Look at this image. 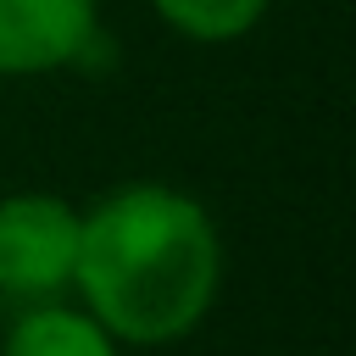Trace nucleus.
Listing matches in <instances>:
<instances>
[{
    "instance_id": "f257e3e1",
    "label": "nucleus",
    "mask_w": 356,
    "mask_h": 356,
    "mask_svg": "<svg viewBox=\"0 0 356 356\" xmlns=\"http://www.w3.org/2000/svg\"><path fill=\"white\" fill-rule=\"evenodd\" d=\"M222 284V239L206 206L167 184L111 189L83 211L72 289L83 312L128 345L189 334Z\"/></svg>"
},
{
    "instance_id": "20e7f679",
    "label": "nucleus",
    "mask_w": 356,
    "mask_h": 356,
    "mask_svg": "<svg viewBox=\"0 0 356 356\" xmlns=\"http://www.w3.org/2000/svg\"><path fill=\"white\" fill-rule=\"evenodd\" d=\"M0 356H117V339L89 317V312H72V306H28L11 334H6V350Z\"/></svg>"
},
{
    "instance_id": "7ed1b4c3",
    "label": "nucleus",
    "mask_w": 356,
    "mask_h": 356,
    "mask_svg": "<svg viewBox=\"0 0 356 356\" xmlns=\"http://www.w3.org/2000/svg\"><path fill=\"white\" fill-rule=\"evenodd\" d=\"M95 0H0V72H56L95 44Z\"/></svg>"
},
{
    "instance_id": "39448f33",
    "label": "nucleus",
    "mask_w": 356,
    "mask_h": 356,
    "mask_svg": "<svg viewBox=\"0 0 356 356\" xmlns=\"http://www.w3.org/2000/svg\"><path fill=\"white\" fill-rule=\"evenodd\" d=\"M161 22L178 28L184 39H200V44H228L239 33H250L267 11V0H156Z\"/></svg>"
},
{
    "instance_id": "f03ea898",
    "label": "nucleus",
    "mask_w": 356,
    "mask_h": 356,
    "mask_svg": "<svg viewBox=\"0 0 356 356\" xmlns=\"http://www.w3.org/2000/svg\"><path fill=\"white\" fill-rule=\"evenodd\" d=\"M78 228L83 211H72L61 195H0V295L39 306L67 289L78 267Z\"/></svg>"
}]
</instances>
